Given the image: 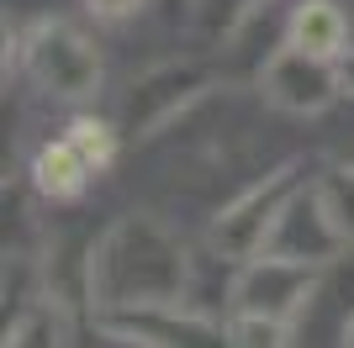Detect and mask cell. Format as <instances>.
<instances>
[{"label": "cell", "instance_id": "obj_1", "mask_svg": "<svg viewBox=\"0 0 354 348\" xmlns=\"http://www.w3.org/2000/svg\"><path fill=\"white\" fill-rule=\"evenodd\" d=\"M191 280V253L180 238L153 217H127L101 238L90 253V301L111 311H133V306H164L185 296Z\"/></svg>", "mask_w": 354, "mask_h": 348}, {"label": "cell", "instance_id": "obj_2", "mask_svg": "<svg viewBox=\"0 0 354 348\" xmlns=\"http://www.w3.org/2000/svg\"><path fill=\"white\" fill-rule=\"evenodd\" d=\"M354 327V259H333L317 269L307 301L286 322V348H349Z\"/></svg>", "mask_w": 354, "mask_h": 348}, {"label": "cell", "instance_id": "obj_3", "mask_svg": "<svg viewBox=\"0 0 354 348\" xmlns=\"http://www.w3.org/2000/svg\"><path fill=\"white\" fill-rule=\"evenodd\" d=\"M259 253L296 259V264H312V269H323V264H333L344 253V238H339V227L328 222V211H323V201H317L312 185H296L291 195H286V206L275 211Z\"/></svg>", "mask_w": 354, "mask_h": 348}, {"label": "cell", "instance_id": "obj_4", "mask_svg": "<svg viewBox=\"0 0 354 348\" xmlns=\"http://www.w3.org/2000/svg\"><path fill=\"white\" fill-rule=\"evenodd\" d=\"M259 85H265V101L286 116H317L339 101V74L328 69V58L301 53V48H275L270 64L259 69Z\"/></svg>", "mask_w": 354, "mask_h": 348}, {"label": "cell", "instance_id": "obj_5", "mask_svg": "<svg viewBox=\"0 0 354 348\" xmlns=\"http://www.w3.org/2000/svg\"><path fill=\"white\" fill-rule=\"evenodd\" d=\"M317 269L296 259H275V253H254L233 280V306L249 317H270V322H291L296 306L307 301Z\"/></svg>", "mask_w": 354, "mask_h": 348}, {"label": "cell", "instance_id": "obj_6", "mask_svg": "<svg viewBox=\"0 0 354 348\" xmlns=\"http://www.w3.org/2000/svg\"><path fill=\"white\" fill-rule=\"evenodd\" d=\"M106 327L127 333L133 343H143V348H233V333H222L207 311H196V306H185V301L111 311Z\"/></svg>", "mask_w": 354, "mask_h": 348}, {"label": "cell", "instance_id": "obj_7", "mask_svg": "<svg viewBox=\"0 0 354 348\" xmlns=\"http://www.w3.org/2000/svg\"><path fill=\"white\" fill-rule=\"evenodd\" d=\"M27 64L32 79L53 95H90L95 79H101V53L90 37H80L74 27H37L27 43Z\"/></svg>", "mask_w": 354, "mask_h": 348}, {"label": "cell", "instance_id": "obj_8", "mask_svg": "<svg viewBox=\"0 0 354 348\" xmlns=\"http://www.w3.org/2000/svg\"><path fill=\"white\" fill-rule=\"evenodd\" d=\"M286 43L317 58H339L354 48V32L339 0H296L286 16Z\"/></svg>", "mask_w": 354, "mask_h": 348}, {"label": "cell", "instance_id": "obj_9", "mask_svg": "<svg viewBox=\"0 0 354 348\" xmlns=\"http://www.w3.org/2000/svg\"><path fill=\"white\" fill-rule=\"evenodd\" d=\"M90 174H95V164L85 159V148L74 143V137H59V143H48L43 153H37L32 185L43 190L48 201H74V195L90 185Z\"/></svg>", "mask_w": 354, "mask_h": 348}, {"label": "cell", "instance_id": "obj_10", "mask_svg": "<svg viewBox=\"0 0 354 348\" xmlns=\"http://www.w3.org/2000/svg\"><path fill=\"white\" fill-rule=\"evenodd\" d=\"M196 90V74L185 69H169V74H153V79H143V85H133V95H127V106H122V127L127 132H143L153 127L164 111H175L185 95Z\"/></svg>", "mask_w": 354, "mask_h": 348}, {"label": "cell", "instance_id": "obj_11", "mask_svg": "<svg viewBox=\"0 0 354 348\" xmlns=\"http://www.w3.org/2000/svg\"><path fill=\"white\" fill-rule=\"evenodd\" d=\"M312 190H317V201H323L328 222L339 227L344 248H354V169H328Z\"/></svg>", "mask_w": 354, "mask_h": 348}, {"label": "cell", "instance_id": "obj_12", "mask_svg": "<svg viewBox=\"0 0 354 348\" xmlns=\"http://www.w3.org/2000/svg\"><path fill=\"white\" fill-rule=\"evenodd\" d=\"M201 32H233L249 11H259V0H191Z\"/></svg>", "mask_w": 354, "mask_h": 348}, {"label": "cell", "instance_id": "obj_13", "mask_svg": "<svg viewBox=\"0 0 354 348\" xmlns=\"http://www.w3.org/2000/svg\"><path fill=\"white\" fill-rule=\"evenodd\" d=\"M233 348H286V322H270V317H249V311H238Z\"/></svg>", "mask_w": 354, "mask_h": 348}, {"label": "cell", "instance_id": "obj_14", "mask_svg": "<svg viewBox=\"0 0 354 348\" xmlns=\"http://www.w3.org/2000/svg\"><path fill=\"white\" fill-rule=\"evenodd\" d=\"M64 338H59V322L48 317V311H37V317H21L6 333V348H59Z\"/></svg>", "mask_w": 354, "mask_h": 348}, {"label": "cell", "instance_id": "obj_15", "mask_svg": "<svg viewBox=\"0 0 354 348\" xmlns=\"http://www.w3.org/2000/svg\"><path fill=\"white\" fill-rule=\"evenodd\" d=\"M85 6L101 16V21H122V16H133L143 0H85Z\"/></svg>", "mask_w": 354, "mask_h": 348}, {"label": "cell", "instance_id": "obj_16", "mask_svg": "<svg viewBox=\"0 0 354 348\" xmlns=\"http://www.w3.org/2000/svg\"><path fill=\"white\" fill-rule=\"evenodd\" d=\"M90 348H143V343H133V338L117 333V327H106L101 338H90Z\"/></svg>", "mask_w": 354, "mask_h": 348}, {"label": "cell", "instance_id": "obj_17", "mask_svg": "<svg viewBox=\"0 0 354 348\" xmlns=\"http://www.w3.org/2000/svg\"><path fill=\"white\" fill-rule=\"evenodd\" d=\"M333 132H339V137H333V143H344V148H354V106H349V111H344V116H339V127H333Z\"/></svg>", "mask_w": 354, "mask_h": 348}, {"label": "cell", "instance_id": "obj_18", "mask_svg": "<svg viewBox=\"0 0 354 348\" xmlns=\"http://www.w3.org/2000/svg\"><path fill=\"white\" fill-rule=\"evenodd\" d=\"M344 6V16H349V32H354V0H339Z\"/></svg>", "mask_w": 354, "mask_h": 348}, {"label": "cell", "instance_id": "obj_19", "mask_svg": "<svg viewBox=\"0 0 354 348\" xmlns=\"http://www.w3.org/2000/svg\"><path fill=\"white\" fill-rule=\"evenodd\" d=\"M344 85H349V90H354V58H349V69H344Z\"/></svg>", "mask_w": 354, "mask_h": 348}, {"label": "cell", "instance_id": "obj_20", "mask_svg": "<svg viewBox=\"0 0 354 348\" xmlns=\"http://www.w3.org/2000/svg\"><path fill=\"white\" fill-rule=\"evenodd\" d=\"M349 348H354V327H349Z\"/></svg>", "mask_w": 354, "mask_h": 348}]
</instances>
